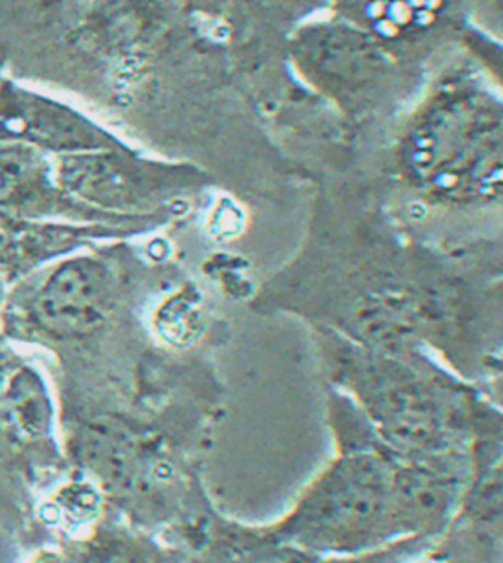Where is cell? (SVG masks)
Listing matches in <instances>:
<instances>
[{"mask_svg": "<svg viewBox=\"0 0 503 563\" xmlns=\"http://www.w3.org/2000/svg\"><path fill=\"white\" fill-rule=\"evenodd\" d=\"M109 284L94 266H67L47 284L40 301L46 325L57 331L93 329L107 316Z\"/></svg>", "mask_w": 503, "mask_h": 563, "instance_id": "cell-1", "label": "cell"}, {"mask_svg": "<svg viewBox=\"0 0 503 563\" xmlns=\"http://www.w3.org/2000/svg\"><path fill=\"white\" fill-rule=\"evenodd\" d=\"M195 4L209 14L234 19V16L244 14V10L250 7L252 0H195Z\"/></svg>", "mask_w": 503, "mask_h": 563, "instance_id": "cell-2", "label": "cell"}]
</instances>
